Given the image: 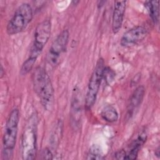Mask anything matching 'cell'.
Returning a JSON list of instances; mask_svg holds the SVG:
<instances>
[{
  "instance_id": "52a82bcc",
  "label": "cell",
  "mask_w": 160,
  "mask_h": 160,
  "mask_svg": "<svg viewBox=\"0 0 160 160\" xmlns=\"http://www.w3.org/2000/svg\"><path fill=\"white\" fill-rule=\"evenodd\" d=\"M69 38V31L65 29L52 42L46 56V62L49 66L54 68L57 65L61 55L67 47Z\"/></svg>"
},
{
  "instance_id": "6da1fadb",
  "label": "cell",
  "mask_w": 160,
  "mask_h": 160,
  "mask_svg": "<svg viewBox=\"0 0 160 160\" xmlns=\"http://www.w3.org/2000/svg\"><path fill=\"white\" fill-rule=\"evenodd\" d=\"M32 84L42 106L46 109L51 108L54 99V89L50 78L43 68L38 67L34 71Z\"/></svg>"
},
{
  "instance_id": "7a4b0ae2",
  "label": "cell",
  "mask_w": 160,
  "mask_h": 160,
  "mask_svg": "<svg viewBox=\"0 0 160 160\" xmlns=\"http://www.w3.org/2000/svg\"><path fill=\"white\" fill-rule=\"evenodd\" d=\"M19 122V111L18 108H14L8 117L2 136L3 159H10L12 156L13 150L16 143Z\"/></svg>"
},
{
  "instance_id": "3957f363",
  "label": "cell",
  "mask_w": 160,
  "mask_h": 160,
  "mask_svg": "<svg viewBox=\"0 0 160 160\" xmlns=\"http://www.w3.org/2000/svg\"><path fill=\"white\" fill-rule=\"evenodd\" d=\"M32 9L29 4L22 3L16 10L9 21L6 31L8 34H18L24 30L32 19Z\"/></svg>"
},
{
  "instance_id": "9c48e42d",
  "label": "cell",
  "mask_w": 160,
  "mask_h": 160,
  "mask_svg": "<svg viewBox=\"0 0 160 160\" xmlns=\"http://www.w3.org/2000/svg\"><path fill=\"white\" fill-rule=\"evenodd\" d=\"M126 8V1H116L112 16V30L117 33L122 27Z\"/></svg>"
},
{
  "instance_id": "5b68a950",
  "label": "cell",
  "mask_w": 160,
  "mask_h": 160,
  "mask_svg": "<svg viewBox=\"0 0 160 160\" xmlns=\"http://www.w3.org/2000/svg\"><path fill=\"white\" fill-rule=\"evenodd\" d=\"M34 122H29L23 131L21 138V156L24 160H32L37 154V135Z\"/></svg>"
},
{
  "instance_id": "8fae6325",
  "label": "cell",
  "mask_w": 160,
  "mask_h": 160,
  "mask_svg": "<svg viewBox=\"0 0 160 160\" xmlns=\"http://www.w3.org/2000/svg\"><path fill=\"white\" fill-rule=\"evenodd\" d=\"M147 139L146 133L143 131L138 136V138L132 142L131 149L126 155L125 159H135L138 157V154L146 142Z\"/></svg>"
},
{
  "instance_id": "9a60e30c",
  "label": "cell",
  "mask_w": 160,
  "mask_h": 160,
  "mask_svg": "<svg viewBox=\"0 0 160 160\" xmlns=\"http://www.w3.org/2000/svg\"><path fill=\"white\" fill-rule=\"evenodd\" d=\"M62 124L61 122L59 121L56 127H54V131H53L51 138V144L53 148H55L59 144V138L62 134Z\"/></svg>"
},
{
  "instance_id": "7c38bea8",
  "label": "cell",
  "mask_w": 160,
  "mask_h": 160,
  "mask_svg": "<svg viewBox=\"0 0 160 160\" xmlns=\"http://www.w3.org/2000/svg\"><path fill=\"white\" fill-rule=\"evenodd\" d=\"M79 95V89L75 88L74 89L71 105V117L72 121H74V124H76L79 120L81 114V104Z\"/></svg>"
},
{
  "instance_id": "2e32d148",
  "label": "cell",
  "mask_w": 160,
  "mask_h": 160,
  "mask_svg": "<svg viewBox=\"0 0 160 160\" xmlns=\"http://www.w3.org/2000/svg\"><path fill=\"white\" fill-rule=\"evenodd\" d=\"M36 61V59L28 57V59L23 62L20 69V74L22 76L28 74L33 68L34 65Z\"/></svg>"
},
{
  "instance_id": "4fadbf2b",
  "label": "cell",
  "mask_w": 160,
  "mask_h": 160,
  "mask_svg": "<svg viewBox=\"0 0 160 160\" xmlns=\"http://www.w3.org/2000/svg\"><path fill=\"white\" fill-rule=\"evenodd\" d=\"M101 116L104 121L109 122H116L119 118V114L116 109L111 105H108L104 107L101 111Z\"/></svg>"
},
{
  "instance_id": "5bb4252c",
  "label": "cell",
  "mask_w": 160,
  "mask_h": 160,
  "mask_svg": "<svg viewBox=\"0 0 160 160\" xmlns=\"http://www.w3.org/2000/svg\"><path fill=\"white\" fill-rule=\"evenodd\" d=\"M144 5L149 12V14L152 21L155 23H158L159 21V1H146Z\"/></svg>"
},
{
  "instance_id": "d6986e66",
  "label": "cell",
  "mask_w": 160,
  "mask_h": 160,
  "mask_svg": "<svg viewBox=\"0 0 160 160\" xmlns=\"http://www.w3.org/2000/svg\"><path fill=\"white\" fill-rule=\"evenodd\" d=\"M126 155V151H124V150H119L116 152V154H114V158L118 159H125Z\"/></svg>"
},
{
  "instance_id": "ac0fdd59",
  "label": "cell",
  "mask_w": 160,
  "mask_h": 160,
  "mask_svg": "<svg viewBox=\"0 0 160 160\" xmlns=\"http://www.w3.org/2000/svg\"><path fill=\"white\" fill-rule=\"evenodd\" d=\"M41 155H42V159H52L53 158L52 151L49 148H45L42 151Z\"/></svg>"
},
{
  "instance_id": "8992f818",
  "label": "cell",
  "mask_w": 160,
  "mask_h": 160,
  "mask_svg": "<svg viewBox=\"0 0 160 160\" xmlns=\"http://www.w3.org/2000/svg\"><path fill=\"white\" fill-rule=\"evenodd\" d=\"M51 32V23L49 19H44L38 24L34 32L33 43L29 57L37 59L47 44Z\"/></svg>"
},
{
  "instance_id": "277c9868",
  "label": "cell",
  "mask_w": 160,
  "mask_h": 160,
  "mask_svg": "<svg viewBox=\"0 0 160 160\" xmlns=\"http://www.w3.org/2000/svg\"><path fill=\"white\" fill-rule=\"evenodd\" d=\"M104 61L102 58L99 59L89 79L85 98V106L89 109L94 105L99 92L104 71Z\"/></svg>"
},
{
  "instance_id": "e0dca14e",
  "label": "cell",
  "mask_w": 160,
  "mask_h": 160,
  "mask_svg": "<svg viewBox=\"0 0 160 160\" xmlns=\"http://www.w3.org/2000/svg\"><path fill=\"white\" fill-rule=\"evenodd\" d=\"M102 151L101 148L96 145L91 147L86 158L87 159H102Z\"/></svg>"
},
{
  "instance_id": "ba28073f",
  "label": "cell",
  "mask_w": 160,
  "mask_h": 160,
  "mask_svg": "<svg viewBox=\"0 0 160 160\" xmlns=\"http://www.w3.org/2000/svg\"><path fill=\"white\" fill-rule=\"evenodd\" d=\"M148 34L147 29L142 26H134L122 35L120 43L124 47L133 46L142 41Z\"/></svg>"
},
{
  "instance_id": "ffe728a7",
  "label": "cell",
  "mask_w": 160,
  "mask_h": 160,
  "mask_svg": "<svg viewBox=\"0 0 160 160\" xmlns=\"http://www.w3.org/2000/svg\"><path fill=\"white\" fill-rule=\"evenodd\" d=\"M4 69L2 68V66H1V78H2V76H4Z\"/></svg>"
},
{
  "instance_id": "30bf717a",
  "label": "cell",
  "mask_w": 160,
  "mask_h": 160,
  "mask_svg": "<svg viewBox=\"0 0 160 160\" xmlns=\"http://www.w3.org/2000/svg\"><path fill=\"white\" fill-rule=\"evenodd\" d=\"M145 89L143 86H139L132 92L128 105V112L129 116H131L134 110H136L141 105L144 97Z\"/></svg>"
}]
</instances>
